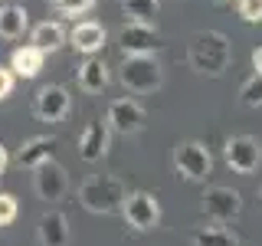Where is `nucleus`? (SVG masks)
Wrapping results in <instances>:
<instances>
[{
    "instance_id": "9",
    "label": "nucleus",
    "mask_w": 262,
    "mask_h": 246,
    "mask_svg": "<svg viewBox=\"0 0 262 246\" xmlns=\"http://www.w3.org/2000/svg\"><path fill=\"white\" fill-rule=\"evenodd\" d=\"M105 125L115 135H138L144 128V109L135 98H115L108 105V112H105Z\"/></svg>"
},
{
    "instance_id": "23",
    "label": "nucleus",
    "mask_w": 262,
    "mask_h": 246,
    "mask_svg": "<svg viewBox=\"0 0 262 246\" xmlns=\"http://www.w3.org/2000/svg\"><path fill=\"white\" fill-rule=\"evenodd\" d=\"M49 4H53L62 16H82V13L92 10L95 0H49Z\"/></svg>"
},
{
    "instance_id": "29",
    "label": "nucleus",
    "mask_w": 262,
    "mask_h": 246,
    "mask_svg": "<svg viewBox=\"0 0 262 246\" xmlns=\"http://www.w3.org/2000/svg\"><path fill=\"white\" fill-rule=\"evenodd\" d=\"M216 4H229V0H216Z\"/></svg>"
},
{
    "instance_id": "4",
    "label": "nucleus",
    "mask_w": 262,
    "mask_h": 246,
    "mask_svg": "<svg viewBox=\"0 0 262 246\" xmlns=\"http://www.w3.org/2000/svg\"><path fill=\"white\" fill-rule=\"evenodd\" d=\"M121 213H125V223L131 230H138V233H147V230H154L161 223V203H158V197L147 194V191L125 194V200H121Z\"/></svg>"
},
{
    "instance_id": "19",
    "label": "nucleus",
    "mask_w": 262,
    "mask_h": 246,
    "mask_svg": "<svg viewBox=\"0 0 262 246\" xmlns=\"http://www.w3.org/2000/svg\"><path fill=\"white\" fill-rule=\"evenodd\" d=\"M30 43L36 49H43V53H53V49H59L66 43V30L59 27V23H36L30 33Z\"/></svg>"
},
{
    "instance_id": "27",
    "label": "nucleus",
    "mask_w": 262,
    "mask_h": 246,
    "mask_svg": "<svg viewBox=\"0 0 262 246\" xmlns=\"http://www.w3.org/2000/svg\"><path fill=\"white\" fill-rule=\"evenodd\" d=\"M252 66H256V72H262V46L252 49Z\"/></svg>"
},
{
    "instance_id": "13",
    "label": "nucleus",
    "mask_w": 262,
    "mask_h": 246,
    "mask_svg": "<svg viewBox=\"0 0 262 246\" xmlns=\"http://www.w3.org/2000/svg\"><path fill=\"white\" fill-rule=\"evenodd\" d=\"M105 27L102 23H95V20H82V23H76L72 27V33H69V43H72V49L76 53H82V56H95L98 49L105 46Z\"/></svg>"
},
{
    "instance_id": "11",
    "label": "nucleus",
    "mask_w": 262,
    "mask_h": 246,
    "mask_svg": "<svg viewBox=\"0 0 262 246\" xmlns=\"http://www.w3.org/2000/svg\"><path fill=\"white\" fill-rule=\"evenodd\" d=\"M72 98L62 86H43L36 92V102H33V112H36L39 121H62L69 115Z\"/></svg>"
},
{
    "instance_id": "20",
    "label": "nucleus",
    "mask_w": 262,
    "mask_h": 246,
    "mask_svg": "<svg viewBox=\"0 0 262 246\" xmlns=\"http://www.w3.org/2000/svg\"><path fill=\"white\" fill-rule=\"evenodd\" d=\"M190 243H193V246H239V236L229 233L223 223H216V227H200V230H193Z\"/></svg>"
},
{
    "instance_id": "14",
    "label": "nucleus",
    "mask_w": 262,
    "mask_h": 246,
    "mask_svg": "<svg viewBox=\"0 0 262 246\" xmlns=\"http://www.w3.org/2000/svg\"><path fill=\"white\" fill-rule=\"evenodd\" d=\"M36 240H39V246H69V220L59 210L43 213L39 227H36Z\"/></svg>"
},
{
    "instance_id": "24",
    "label": "nucleus",
    "mask_w": 262,
    "mask_h": 246,
    "mask_svg": "<svg viewBox=\"0 0 262 246\" xmlns=\"http://www.w3.org/2000/svg\"><path fill=\"white\" fill-rule=\"evenodd\" d=\"M20 213V200L13 194H0V227H10Z\"/></svg>"
},
{
    "instance_id": "2",
    "label": "nucleus",
    "mask_w": 262,
    "mask_h": 246,
    "mask_svg": "<svg viewBox=\"0 0 262 246\" xmlns=\"http://www.w3.org/2000/svg\"><path fill=\"white\" fill-rule=\"evenodd\" d=\"M118 82L135 95H151L164 86V69L154 53L144 56H125V63L118 66Z\"/></svg>"
},
{
    "instance_id": "28",
    "label": "nucleus",
    "mask_w": 262,
    "mask_h": 246,
    "mask_svg": "<svg viewBox=\"0 0 262 246\" xmlns=\"http://www.w3.org/2000/svg\"><path fill=\"white\" fill-rule=\"evenodd\" d=\"M7 164H10V154H7V148L0 145V174H4V171H7Z\"/></svg>"
},
{
    "instance_id": "16",
    "label": "nucleus",
    "mask_w": 262,
    "mask_h": 246,
    "mask_svg": "<svg viewBox=\"0 0 262 246\" xmlns=\"http://www.w3.org/2000/svg\"><path fill=\"white\" fill-rule=\"evenodd\" d=\"M108 86V66L98 56H85V63L79 66V89L82 92H102Z\"/></svg>"
},
{
    "instance_id": "22",
    "label": "nucleus",
    "mask_w": 262,
    "mask_h": 246,
    "mask_svg": "<svg viewBox=\"0 0 262 246\" xmlns=\"http://www.w3.org/2000/svg\"><path fill=\"white\" fill-rule=\"evenodd\" d=\"M239 98H243V105H249V109H259L262 105V72H252V76L243 82Z\"/></svg>"
},
{
    "instance_id": "10",
    "label": "nucleus",
    "mask_w": 262,
    "mask_h": 246,
    "mask_svg": "<svg viewBox=\"0 0 262 246\" xmlns=\"http://www.w3.org/2000/svg\"><path fill=\"white\" fill-rule=\"evenodd\" d=\"M118 46L125 49V56H144V53H158L161 36L154 23H125L118 33Z\"/></svg>"
},
{
    "instance_id": "12",
    "label": "nucleus",
    "mask_w": 262,
    "mask_h": 246,
    "mask_svg": "<svg viewBox=\"0 0 262 246\" xmlns=\"http://www.w3.org/2000/svg\"><path fill=\"white\" fill-rule=\"evenodd\" d=\"M108 135H112V128L105 125V121H89L85 131H82V138H79L82 161H89V164L102 161L105 151H108Z\"/></svg>"
},
{
    "instance_id": "5",
    "label": "nucleus",
    "mask_w": 262,
    "mask_h": 246,
    "mask_svg": "<svg viewBox=\"0 0 262 246\" xmlns=\"http://www.w3.org/2000/svg\"><path fill=\"white\" fill-rule=\"evenodd\" d=\"M174 168L187 180H203L213 171V154L203 141H180L174 148Z\"/></svg>"
},
{
    "instance_id": "3",
    "label": "nucleus",
    "mask_w": 262,
    "mask_h": 246,
    "mask_svg": "<svg viewBox=\"0 0 262 246\" xmlns=\"http://www.w3.org/2000/svg\"><path fill=\"white\" fill-rule=\"evenodd\" d=\"M125 194H128L125 184H121L118 177H108V174L85 177L79 184V203L89 213H115V210H121Z\"/></svg>"
},
{
    "instance_id": "8",
    "label": "nucleus",
    "mask_w": 262,
    "mask_h": 246,
    "mask_svg": "<svg viewBox=\"0 0 262 246\" xmlns=\"http://www.w3.org/2000/svg\"><path fill=\"white\" fill-rule=\"evenodd\" d=\"M223 158L236 174H252L262 164V141L252 135H233L223 148Z\"/></svg>"
},
{
    "instance_id": "26",
    "label": "nucleus",
    "mask_w": 262,
    "mask_h": 246,
    "mask_svg": "<svg viewBox=\"0 0 262 246\" xmlns=\"http://www.w3.org/2000/svg\"><path fill=\"white\" fill-rule=\"evenodd\" d=\"M13 86H16V76H13V69H10V66H0V102L13 95Z\"/></svg>"
},
{
    "instance_id": "1",
    "label": "nucleus",
    "mask_w": 262,
    "mask_h": 246,
    "mask_svg": "<svg viewBox=\"0 0 262 246\" xmlns=\"http://www.w3.org/2000/svg\"><path fill=\"white\" fill-rule=\"evenodd\" d=\"M187 63L200 76H223L233 63V43L220 30H200L193 33L190 46H187Z\"/></svg>"
},
{
    "instance_id": "18",
    "label": "nucleus",
    "mask_w": 262,
    "mask_h": 246,
    "mask_svg": "<svg viewBox=\"0 0 262 246\" xmlns=\"http://www.w3.org/2000/svg\"><path fill=\"white\" fill-rule=\"evenodd\" d=\"M53 148H56V138H30L27 145L20 148V154H16V164L20 168H36V164H43V161H49L53 158Z\"/></svg>"
},
{
    "instance_id": "25",
    "label": "nucleus",
    "mask_w": 262,
    "mask_h": 246,
    "mask_svg": "<svg viewBox=\"0 0 262 246\" xmlns=\"http://www.w3.org/2000/svg\"><path fill=\"white\" fill-rule=\"evenodd\" d=\"M236 10L246 23H259L262 20V0H236Z\"/></svg>"
},
{
    "instance_id": "21",
    "label": "nucleus",
    "mask_w": 262,
    "mask_h": 246,
    "mask_svg": "<svg viewBox=\"0 0 262 246\" xmlns=\"http://www.w3.org/2000/svg\"><path fill=\"white\" fill-rule=\"evenodd\" d=\"M158 10H161L158 0H121V13L131 23H154L158 20Z\"/></svg>"
},
{
    "instance_id": "7",
    "label": "nucleus",
    "mask_w": 262,
    "mask_h": 246,
    "mask_svg": "<svg viewBox=\"0 0 262 246\" xmlns=\"http://www.w3.org/2000/svg\"><path fill=\"white\" fill-rule=\"evenodd\" d=\"M33 191H36L39 200H49V203L62 200L66 191H69V174H66V168L53 158L36 164V168H33Z\"/></svg>"
},
{
    "instance_id": "15",
    "label": "nucleus",
    "mask_w": 262,
    "mask_h": 246,
    "mask_svg": "<svg viewBox=\"0 0 262 246\" xmlns=\"http://www.w3.org/2000/svg\"><path fill=\"white\" fill-rule=\"evenodd\" d=\"M43 59H46V53L30 43V46L13 49V56H10V69H13V76H16V79H36V76H39V69H43Z\"/></svg>"
},
{
    "instance_id": "6",
    "label": "nucleus",
    "mask_w": 262,
    "mask_h": 246,
    "mask_svg": "<svg viewBox=\"0 0 262 246\" xmlns=\"http://www.w3.org/2000/svg\"><path fill=\"white\" fill-rule=\"evenodd\" d=\"M200 207L213 223H233L243 210V197H239V191H233V187L216 184V187H207V191H203Z\"/></svg>"
},
{
    "instance_id": "17",
    "label": "nucleus",
    "mask_w": 262,
    "mask_h": 246,
    "mask_svg": "<svg viewBox=\"0 0 262 246\" xmlns=\"http://www.w3.org/2000/svg\"><path fill=\"white\" fill-rule=\"evenodd\" d=\"M30 30V13L20 4H7L0 10V36L4 39H20Z\"/></svg>"
}]
</instances>
